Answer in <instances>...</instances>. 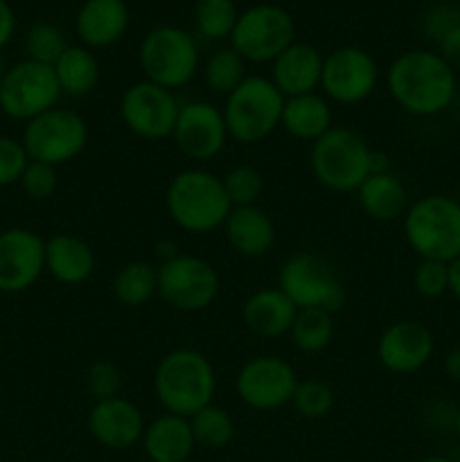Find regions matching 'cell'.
<instances>
[{"label":"cell","instance_id":"43","mask_svg":"<svg viewBox=\"0 0 460 462\" xmlns=\"http://www.w3.org/2000/svg\"><path fill=\"white\" fill-rule=\"evenodd\" d=\"M16 32V14L7 0H0V52L9 45Z\"/></svg>","mask_w":460,"mask_h":462},{"label":"cell","instance_id":"27","mask_svg":"<svg viewBox=\"0 0 460 462\" xmlns=\"http://www.w3.org/2000/svg\"><path fill=\"white\" fill-rule=\"evenodd\" d=\"M359 206L370 219L374 221H397L404 219L409 210V192L401 179L392 171H382V174H370L356 189Z\"/></svg>","mask_w":460,"mask_h":462},{"label":"cell","instance_id":"14","mask_svg":"<svg viewBox=\"0 0 460 462\" xmlns=\"http://www.w3.org/2000/svg\"><path fill=\"white\" fill-rule=\"evenodd\" d=\"M298 382L300 379L289 361L275 355H260L248 359L239 368L235 391L244 406L269 413V411H278L291 404Z\"/></svg>","mask_w":460,"mask_h":462},{"label":"cell","instance_id":"23","mask_svg":"<svg viewBox=\"0 0 460 462\" xmlns=\"http://www.w3.org/2000/svg\"><path fill=\"white\" fill-rule=\"evenodd\" d=\"M225 242L242 257H262L273 248L275 224L260 206H239L224 221Z\"/></svg>","mask_w":460,"mask_h":462},{"label":"cell","instance_id":"9","mask_svg":"<svg viewBox=\"0 0 460 462\" xmlns=\"http://www.w3.org/2000/svg\"><path fill=\"white\" fill-rule=\"evenodd\" d=\"M296 41V21L280 5L262 3L239 14L230 48L246 63H273Z\"/></svg>","mask_w":460,"mask_h":462},{"label":"cell","instance_id":"33","mask_svg":"<svg viewBox=\"0 0 460 462\" xmlns=\"http://www.w3.org/2000/svg\"><path fill=\"white\" fill-rule=\"evenodd\" d=\"M239 12L235 0H197L194 3V25L206 41L230 39Z\"/></svg>","mask_w":460,"mask_h":462},{"label":"cell","instance_id":"50","mask_svg":"<svg viewBox=\"0 0 460 462\" xmlns=\"http://www.w3.org/2000/svg\"><path fill=\"white\" fill-rule=\"evenodd\" d=\"M458 7H460V0H458Z\"/></svg>","mask_w":460,"mask_h":462},{"label":"cell","instance_id":"35","mask_svg":"<svg viewBox=\"0 0 460 462\" xmlns=\"http://www.w3.org/2000/svg\"><path fill=\"white\" fill-rule=\"evenodd\" d=\"M291 406L307 420H323L334 409V391L320 379H302L293 391Z\"/></svg>","mask_w":460,"mask_h":462},{"label":"cell","instance_id":"24","mask_svg":"<svg viewBox=\"0 0 460 462\" xmlns=\"http://www.w3.org/2000/svg\"><path fill=\"white\" fill-rule=\"evenodd\" d=\"M296 314L298 307L278 287L260 289L248 296L242 307L244 325L260 338H280L289 334Z\"/></svg>","mask_w":460,"mask_h":462},{"label":"cell","instance_id":"40","mask_svg":"<svg viewBox=\"0 0 460 462\" xmlns=\"http://www.w3.org/2000/svg\"><path fill=\"white\" fill-rule=\"evenodd\" d=\"M59 183V176H57V167L52 165H45V162L39 161H30L27 162L25 171H23L21 180V189L25 192V197L34 199V201H45L54 194Z\"/></svg>","mask_w":460,"mask_h":462},{"label":"cell","instance_id":"18","mask_svg":"<svg viewBox=\"0 0 460 462\" xmlns=\"http://www.w3.org/2000/svg\"><path fill=\"white\" fill-rule=\"evenodd\" d=\"M436 338L424 323L413 319L395 320L377 341V359L388 373L413 374L431 361Z\"/></svg>","mask_w":460,"mask_h":462},{"label":"cell","instance_id":"8","mask_svg":"<svg viewBox=\"0 0 460 462\" xmlns=\"http://www.w3.org/2000/svg\"><path fill=\"white\" fill-rule=\"evenodd\" d=\"M275 287L298 310H323L334 314L345 305V287L325 257L316 253H296L278 271Z\"/></svg>","mask_w":460,"mask_h":462},{"label":"cell","instance_id":"25","mask_svg":"<svg viewBox=\"0 0 460 462\" xmlns=\"http://www.w3.org/2000/svg\"><path fill=\"white\" fill-rule=\"evenodd\" d=\"M140 445L152 462H188L197 442L188 418L162 413L147 424Z\"/></svg>","mask_w":460,"mask_h":462},{"label":"cell","instance_id":"36","mask_svg":"<svg viewBox=\"0 0 460 462\" xmlns=\"http://www.w3.org/2000/svg\"><path fill=\"white\" fill-rule=\"evenodd\" d=\"M224 180V189L228 194L233 208L239 206H257L260 197L264 194V176L251 165H239L225 171L221 176Z\"/></svg>","mask_w":460,"mask_h":462},{"label":"cell","instance_id":"26","mask_svg":"<svg viewBox=\"0 0 460 462\" xmlns=\"http://www.w3.org/2000/svg\"><path fill=\"white\" fill-rule=\"evenodd\" d=\"M280 126L287 131L291 138L300 143H311L323 138L334 126L332 102L320 93L298 95V97L284 99L282 120Z\"/></svg>","mask_w":460,"mask_h":462},{"label":"cell","instance_id":"7","mask_svg":"<svg viewBox=\"0 0 460 462\" xmlns=\"http://www.w3.org/2000/svg\"><path fill=\"white\" fill-rule=\"evenodd\" d=\"M138 61L144 79L176 93L197 77L201 54L194 36L183 27L156 25L144 34Z\"/></svg>","mask_w":460,"mask_h":462},{"label":"cell","instance_id":"16","mask_svg":"<svg viewBox=\"0 0 460 462\" xmlns=\"http://www.w3.org/2000/svg\"><path fill=\"white\" fill-rule=\"evenodd\" d=\"M171 140L176 149L189 161H212L224 152L230 140L224 113L207 99H192V102L180 104Z\"/></svg>","mask_w":460,"mask_h":462},{"label":"cell","instance_id":"3","mask_svg":"<svg viewBox=\"0 0 460 462\" xmlns=\"http://www.w3.org/2000/svg\"><path fill=\"white\" fill-rule=\"evenodd\" d=\"M165 208L170 219L180 230L207 235L216 228H224L233 203L225 194L221 176L203 167H188L171 176L165 189Z\"/></svg>","mask_w":460,"mask_h":462},{"label":"cell","instance_id":"29","mask_svg":"<svg viewBox=\"0 0 460 462\" xmlns=\"http://www.w3.org/2000/svg\"><path fill=\"white\" fill-rule=\"evenodd\" d=\"M111 289L113 298L122 307H129V310L144 307L158 293V266L143 260L126 262L113 275Z\"/></svg>","mask_w":460,"mask_h":462},{"label":"cell","instance_id":"41","mask_svg":"<svg viewBox=\"0 0 460 462\" xmlns=\"http://www.w3.org/2000/svg\"><path fill=\"white\" fill-rule=\"evenodd\" d=\"M27 162H30V156H27L21 138L0 134V188L18 183Z\"/></svg>","mask_w":460,"mask_h":462},{"label":"cell","instance_id":"10","mask_svg":"<svg viewBox=\"0 0 460 462\" xmlns=\"http://www.w3.org/2000/svg\"><path fill=\"white\" fill-rule=\"evenodd\" d=\"M21 143L30 161L52 167L66 165L81 156L88 144V125L72 108L54 106L43 116L25 122Z\"/></svg>","mask_w":460,"mask_h":462},{"label":"cell","instance_id":"44","mask_svg":"<svg viewBox=\"0 0 460 462\" xmlns=\"http://www.w3.org/2000/svg\"><path fill=\"white\" fill-rule=\"evenodd\" d=\"M442 370H445V374L451 382L460 383V346L451 347V350L446 352L445 359H442Z\"/></svg>","mask_w":460,"mask_h":462},{"label":"cell","instance_id":"2","mask_svg":"<svg viewBox=\"0 0 460 462\" xmlns=\"http://www.w3.org/2000/svg\"><path fill=\"white\" fill-rule=\"evenodd\" d=\"M216 373L212 361L194 347L167 352L153 373V395L165 413L192 418L215 402Z\"/></svg>","mask_w":460,"mask_h":462},{"label":"cell","instance_id":"31","mask_svg":"<svg viewBox=\"0 0 460 462\" xmlns=\"http://www.w3.org/2000/svg\"><path fill=\"white\" fill-rule=\"evenodd\" d=\"M201 72L207 90L215 95H224V97H228V95L248 77L246 61H244L230 45L215 50V52L206 59Z\"/></svg>","mask_w":460,"mask_h":462},{"label":"cell","instance_id":"39","mask_svg":"<svg viewBox=\"0 0 460 462\" xmlns=\"http://www.w3.org/2000/svg\"><path fill=\"white\" fill-rule=\"evenodd\" d=\"M458 25H460V7L454 3L431 5V7L422 14V21H419L424 39L433 41L436 45Z\"/></svg>","mask_w":460,"mask_h":462},{"label":"cell","instance_id":"6","mask_svg":"<svg viewBox=\"0 0 460 462\" xmlns=\"http://www.w3.org/2000/svg\"><path fill=\"white\" fill-rule=\"evenodd\" d=\"M373 149L350 126H332L311 144L309 167L314 179L332 192H356L370 176Z\"/></svg>","mask_w":460,"mask_h":462},{"label":"cell","instance_id":"22","mask_svg":"<svg viewBox=\"0 0 460 462\" xmlns=\"http://www.w3.org/2000/svg\"><path fill=\"white\" fill-rule=\"evenodd\" d=\"M45 271L66 287L84 284L95 271L93 248L77 235H52L50 239H45Z\"/></svg>","mask_w":460,"mask_h":462},{"label":"cell","instance_id":"32","mask_svg":"<svg viewBox=\"0 0 460 462\" xmlns=\"http://www.w3.org/2000/svg\"><path fill=\"white\" fill-rule=\"evenodd\" d=\"M189 427H192L197 447H206V449H224L235 436L233 418L224 406H216L215 402L194 413L189 418Z\"/></svg>","mask_w":460,"mask_h":462},{"label":"cell","instance_id":"20","mask_svg":"<svg viewBox=\"0 0 460 462\" xmlns=\"http://www.w3.org/2000/svg\"><path fill=\"white\" fill-rule=\"evenodd\" d=\"M325 57L318 48L311 43L293 41L273 63H271V77L275 88L287 97L298 95L318 93L320 77H323Z\"/></svg>","mask_w":460,"mask_h":462},{"label":"cell","instance_id":"4","mask_svg":"<svg viewBox=\"0 0 460 462\" xmlns=\"http://www.w3.org/2000/svg\"><path fill=\"white\" fill-rule=\"evenodd\" d=\"M404 237L419 260L454 262L460 257V201L446 194H427L406 210Z\"/></svg>","mask_w":460,"mask_h":462},{"label":"cell","instance_id":"1","mask_svg":"<svg viewBox=\"0 0 460 462\" xmlns=\"http://www.w3.org/2000/svg\"><path fill=\"white\" fill-rule=\"evenodd\" d=\"M392 102L413 117H436L451 108L458 95V75L437 50H409L392 59L386 70Z\"/></svg>","mask_w":460,"mask_h":462},{"label":"cell","instance_id":"34","mask_svg":"<svg viewBox=\"0 0 460 462\" xmlns=\"http://www.w3.org/2000/svg\"><path fill=\"white\" fill-rule=\"evenodd\" d=\"M23 48H25V59H30V61L54 66L59 57L68 50V39L61 27L54 25V23H36L27 30Z\"/></svg>","mask_w":460,"mask_h":462},{"label":"cell","instance_id":"17","mask_svg":"<svg viewBox=\"0 0 460 462\" xmlns=\"http://www.w3.org/2000/svg\"><path fill=\"white\" fill-rule=\"evenodd\" d=\"M45 271V239L30 228L0 233V291L23 293Z\"/></svg>","mask_w":460,"mask_h":462},{"label":"cell","instance_id":"15","mask_svg":"<svg viewBox=\"0 0 460 462\" xmlns=\"http://www.w3.org/2000/svg\"><path fill=\"white\" fill-rule=\"evenodd\" d=\"M180 104L174 90L140 79L124 90L120 99V117L131 134L144 140L171 138Z\"/></svg>","mask_w":460,"mask_h":462},{"label":"cell","instance_id":"42","mask_svg":"<svg viewBox=\"0 0 460 462\" xmlns=\"http://www.w3.org/2000/svg\"><path fill=\"white\" fill-rule=\"evenodd\" d=\"M437 54L449 63L451 70L458 75L460 72V25L455 30H451L445 39L437 43Z\"/></svg>","mask_w":460,"mask_h":462},{"label":"cell","instance_id":"30","mask_svg":"<svg viewBox=\"0 0 460 462\" xmlns=\"http://www.w3.org/2000/svg\"><path fill=\"white\" fill-rule=\"evenodd\" d=\"M334 332V319L329 311L323 310H298L296 319H293L289 337L296 350L305 352V355H316L329 347Z\"/></svg>","mask_w":460,"mask_h":462},{"label":"cell","instance_id":"13","mask_svg":"<svg viewBox=\"0 0 460 462\" xmlns=\"http://www.w3.org/2000/svg\"><path fill=\"white\" fill-rule=\"evenodd\" d=\"M379 77V63L368 50L343 45L325 57L320 88L329 102L338 106H356L377 90Z\"/></svg>","mask_w":460,"mask_h":462},{"label":"cell","instance_id":"5","mask_svg":"<svg viewBox=\"0 0 460 462\" xmlns=\"http://www.w3.org/2000/svg\"><path fill=\"white\" fill-rule=\"evenodd\" d=\"M284 95L264 75H248L225 97L224 120L233 143L257 144L269 138L280 126Z\"/></svg>","mask_w":460,"mask_h":462},{"label":"cell","instance_id":"19","mask_svg":"<svg viewBox=\"0 0 460 462\" xmlns=\"http://www.w3.org/2000/svg\"><path fill=\"white\" fill-rule=\"evenodd\" d=\"M144 415L126 397L95 402L88 413V431L95 442L113 451H126L138 445L144 436Z\"/></svg>","mask_w":460,"mask_h":462},{"label":"cell","instance_id":"46","mask_svg":"<svg viewBox=\"0 0 460 462\" xmlns=\"http://www.w3.org/2000/svg\"><path fill=\"white\" fill-rule=\"evenodd\" d=\"M153 253H156V257L161 260V264H162V262H167V260H171V257L179 255V246H176L171 239H161V242L156 244V251Z\"/></svg>","mask_w":460,"mask_h":462},{"label":"cell","instance_id":"45","mask_svg":"<svg viewBox=\"0 0 460 462\" xmlns=\"http://www.w3.org/2000/svg\"><path fill=\"white\" fill-rule=\"evenodd\" d=\"M449 293L460 302V257L449 262Z\"/></svg>","mask_w":460,"mask_h":462},{"label":"cell","instance_id":"28","mask_svg":"<svg viewBox=\"0 0 460 462\" xmlns=\"http://www.w3.org/2000/svg\"><path fill=\"white\" fill-rule=\"evenodd\" d=\"M52 68L61 95L68 97H86L99 84V61L93 50L84 45H68Z\"/></svg>","mask_w":460,"mask_h":462},{"label":"cell","instance_id":"49","mask_svg":"<svg viewBox=\"0 0 460 462\" xmlns=\"http://www.w3.org/2000/svg\"><path fill=\"white\" fill-rule=\"evenodd\" d=\"M454 433H455V436H458V440H460V406H458V409H455V418H454Z\"/></svg>","mask_w":460,"mask_h":462},{"label":"cell","instance_id":"48","mask_svg":"<svg viewBox=\"0 0 460 462\" xmlns=\"http://www.w3.org/2000/svg\"><path fill=\"white\" fill-rule=\"evenodd\" d=\"M419 462H455V460L446 458V456H427V458H422Z\"/></svg>","mask_w":460,"mask_h":462},{"label":"cell","instance_id":"21","mask_svg":"<svg viewBox=\"0 0 460 462\" xmlns=\"http://www.w3.org/2000/svg\"><path fill=\"white\" fill-rule=\"evenodd\" d=\"M129 30V7L124 0H84L77 9L75 32L79 45L104 50L115 45Z\"/></svg>","mask_w":460,"mask_h":462},{"label":"cell","instance_id":"11","mask_svg":"<svg viewBox=\"0 0 460 462\" xmlns=\"http://www.w3.org/2000/svg\"><path fill=\"white\" fill-rule=\"evenodd\" d=\"M219 273L207 260L179 253L158 264V296L176 311L197 314L219 296Z\"/></svg>","mask_w":460,"mask_h":462},{"label":"cell","instance_id":"12","mask_svg":"<svg viewBox=\"0 0 460 462\" xmlns=\"http://www.w3.org/2000/svg\"><path fill=\"white\" fill-rule=\"evenodd\" d=\"M61 97L54 68L23 59L9 66L5 75L0 86V111L12 120L30 122L59 106Z\"/></svg>","mask_w":460,"mask_h":462},{"label":"cell","instance_id":"38","mask_svg":"<svg viewBox=\"0 0 460 462\" xmlns=\"http://www.w3.org/2000/svg\"><path fill=\"white\" fill-rule=\"evenodd\" d=\"M413 287L428 300L449 293V264L437 260H419L413 271Z\"/></svg>","mask_w":460,"mask_h":462},{"label":"cell","instance_id":"47","mask_svg":"<svg viewBox=\"0 0 460 462\" xmlns=\"http://www.w3.org/2000/svg\"><path fill=\"white\" fill-rule=\"evenodd\" d=\"M7 70H9V66H7V61H5L3 52H0V86H3V79H5V75H7Z\"/></svg>","mask_w":460,"mask_h":462},{"label":"cell","instance_id":"37","mask_svg":"<svg viewBox=\"0 0 460 462\" xmlns=\"http://www.w3.org/2000/svg\"><path fill=\"white\" fill-rule=\"evenodd\" d=\"M124 379H122V370L117 368L113 361H95L90 368L86 370V388L93 395L95 402L111 400V397H120Z\"/></svg>","mask_w":460,"mask_h":462}]
</instances>
